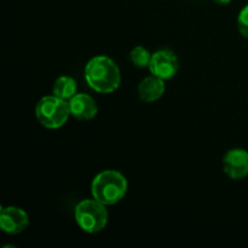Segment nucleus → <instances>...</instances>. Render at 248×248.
Returning a JSON list of instances; mask_svg holds the SVG:
<instances>
[{
  "instance_id": "f257e3e1",
  "label": "nucleus",
  "mask_w": 248,
  "mask_h": 248,
  "mask_svg": "<svg viewBox=\"0 0 248 248\" xmlns=\"http://www.w3.org/2000/svg\"><path fill=\"white\" fill-rule=\"evenodd\" d=\"M85 80L93 91L111 93L121 84V73L118 64L107 56H94L85 65Z\"/></svg>"
},
{
  "instance_id": "f03ea898",
  "label": "nucleus",
  "mask_w": 248,
  "mask_h": 248,
  "mask_svg": "<svg viewBox=\"0 0 248 248\" xmlns=\"http://www.w3.org/2000/svg\"><path fill=\"white\" fill-rule=\"evenodd\" d=\"M127 179L115 170H106L97 174L91 184L93 199L106 206L115 205L127 193Z\"/></svg>"
},
{
  "instance_id": "7ed1b4c3",
  "label": "nucleus",
  "mask_w": 248,
  "mask_h": 248,
  "mask_svg": "<svg viewBox=\"0 0 248 248\" xmlns=\"http://www.w3.org/2000/svg\"><path fill=\"white\" fill-rule=\"evenodd\" d=\"M75 220L82 232L97 234L108 224V211L106 205L96 199H85L80 201L74 211Z\"/></svg>"
},
{
  "instance_id": "20e7f679",
  "label": "nucleus",
  "mask_w": 248,
  "mask_h": 248,
  "mask_svg": "<svg viewBox=\"0 0 248 248\" xmlns=\"http://www.w3.org/2000/svg\"><path fill=\"white\" fill-rule=\"evenodd\" d=\"M70 114L69 102L55 96H45L35 106V116L46 128L57 130L65 125Z\"/></svg>"
},
{
  "instance_id": "39448f33",
  "label": "nucleus",
  "mask_w": 248,
  "mask_h": 248,
  "mask_svg": "<svg viewBox=\"0 0 248 248\" xmlns=\"http://www.w3.org/2000/svg\"><path fill=\"white\" fill-rule=\"evenodd\" d=\"M152 75L162 80H170L177 74L179 68V61L176 53L170 48H161L153 53L149 64Z\"/></svg>"
},
{
  "instance_id": "423d86ee",
  "label": "nucleus",
  "mask_w": 248,
  "mask_h": 248,
  "mask_svg": "<svg viewBox=\"0 0 248 248\" xmlns=\"http://www.w3.org/2000/svg\"><path fill=\"white\" fill-rule=\"evenodd\" d=\"M29 225L27 212L16 206L2 207L0 211V228L9 235L21 234Z\"/></svg>"
},
{
  "instance_id": "0eeeda50",
  "label": "nucleus",
  "mask_w": 248,
  "mask_h": 248,
  "mask_svg": "<svg viewBox=\"0 0 248 248\" xmlns=\"http://www.w3.org/2000/svg\"><path fill=\"white\" fill-rule=\"evenodd\" d=\"M223 170L232 179H242L248 176V152L234 148L225 153L223 157Z\"/></svg>"
},
{
  "instance_id": "6e6552de",
  "label": "nucleus",
  "mask_w": 248,
  "mask_h": 248,
  "mask_svg": "<svg viewBox=\"0 0 248 248\" xmlns=\"http://www.w3.org/2000/svg\"><path fill=\"white\" fill-rule=\"evenodd\" d=\"M70 114L79 121L92 120L98 113V107L94 99L87 93H77L69 99Z\"/></svg>"
},
{
  "instance_id": "1a4fd4ad",
  "label": "nucleus",
  "mask_w": 248,
  "mask_h": 248,
  "mask_svg": "<svg viewBox=\"0 0 248 248\" xmlns=\"http://www.w3.org/2000/svg\"><path fill=\"white\" fill-rule=\"evenodd\" d=\"M165 91H166L165 80L160 79L155 75L144 78L138 85V96H140V101L145 102V103H152V102L160 99L164 96Z\"/></svg>"
},
{
  "instance_id": "9d476101",
  "label": "nucleus",
  "mask_w": 248,
  "mask_h": 248,
  "mask_svg": "<svg viewBox=\"0 0 248 248\" xmlns=\"http://www.w3.org/2000/svg\"><path fill=\"white\" fill-rule=\"evenodd\" d=\"M78 91V85L73 78L67 77V75H63L60 77L55 81L52 87V92L55 96L60 97V98L65 99V101H69L73 97L77 94Z\"/></svg>"
},
{
  "instance_id": "9b49d317",
  "label": "nucleus",
  "mask_w": 248,
  "mask_h": 248,
  "mask_svg": "<svg viewBox=\"0 0 248 248\" xmlns=\"http://www.w3.org/2000/svg\"><path fill=\"white\" fill-rule=\"evenodd\" d=\"M152 53L143 46H136L132 48L130 53V60L133 65L138 68L149 67L150 61H152Z\"/></svg>"
},
{
  "instance_id": "f8f14e48",
  "label": "nucleus",
  "mask_w": 248,
  "mask_h": 248,
  "mask_svg": "<svg viewBox=\"0 0 248 248\" xmlns=\"http://www.w3.org/2000/svg\"><path fill=\"white\" fill-rule=\"evenodd\" d=\"M237 29L244 38L248 39V5L240 11L237 17Z\"/></svg>"
},
{
  "instance_id": "ddd939ff",
  "label": "nucleus",
  "mask_w": 248,
  "mask_h": 248,
  "mask_svg": "<svg viewBox=\"0 0 248 248\" xmlns=\"http://www.w3.org/2000/svg\"><path fill=\"white\" fill-rule=\"evenodd\" d=\"M213 1L218 2V4H229L232 0H213Z\"/></svg>"
}]
</instances>
